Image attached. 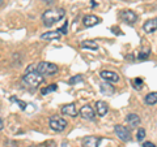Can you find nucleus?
I'll return each mask as SVG.
<instances>
[{"instance_id": "1", "label": "nucleus", "mask_w": 157, "mask_h": 147, "mask_svg": "<svg viewBox=\"0 0 157 147\" xmlns=\"http://www.w3.org/2000/svg\"><path fill=\"white\" fill-rule=\"evenodd\" d=\"M43 81H45V77L42 74H39V73L36 70V65H30L26 69L21 82H22L24 87L33 90V89H37L41 83H43Z\"/></svg>"}, {"instance_id": "2", "label": "nucleus", "mask_w": 157, "mask_h": 147, "mask_svg": "<svg viewBox=\"0 0 157 147\" xmlns=\"http://www.w3.org/2000/svg\"><path fill=\"white\" fill-rule=\"evenodd\" d=\"M66 17V11L64 8H55V9H47V11L42 14V21L43 25L50 27L54 23L59 22L60 20Z\"/></svg>"}, {"instance_id": "3", "label": "nucleus", "mask_w": 157, "mask_h": 147, "mask_svg": "<svg viewBox=\"0 0 157 147\" xmlns=\"http://www.w3.org/2000/svg\"><path fill=\"white\" fill-rule=\"evenodd\" d=\"M36 70L39 73V74H42L43 77L45 76H55L59 70V68L56 64H54V63L41 61L38 65H36Z\"/></svg>"}, {"instance_id": "4", "label": "nucleus", "mask_w": 157, "mask_h": 147, "mask_svg": "<svg viewBox=\"0 0 157 147\" xmlns=\"http://www.w3.org/2000/svg\"><path fill=\"white\" fill-rule=\"evenodd\" d=\"M48 126L56 133H60V131L66 130L67 128V121L60 116H51L50 120H48Z\"/></svg>"}, {"instance_id": "5", "label": "nucleus", "mask_w": 157, "mask_h": 147, "mask_svg": "<svg viewBox=\"0 0 157 147\" xmlns=\"http://www.w3.org/2000/svg\"><path fill=\"white\" fill-rule=\"evenodd\" d=\"M114 131L117 137L119 138L122 142H130L131 141V131L128 128H126L123 125H115L114 126Z\"/></svg>"}, {"instance_id": "6", "label": "nucleus", "mask_w": 157, "mask_h": 147, "mask_svg": "<svg viewBox=\"0 0 157 147\" xmlns=\"http://www.w3.org/2000/svg\"><path fill=\"white\" fill-rule=\"evenodd\" d=\"M121 18L127 25H134L137 21V14L134 11H131V9H124V11L121 12Z\"/></svg>"}, {"instance_id": "7", "label": "nucleus", "mask_w": 157, "mask_h": 147, "mask_svg": "<svg viewBox=\"0 0 157 147\" xmlns=\"http://www.w3.org/2000/svg\"><path fill=\"white\" fill-rule=\"evenodd\" d=\"M78 113H80V116L82 117V119H85V120H94V117L97 116L96 115V111L93 109V107H90L89 104H85V106H82L80 111H78Z\"/></svg>"}, {"instance_id": "8", "label": "nucleus", "mask_w": 157, "mask_h": 147, "mask_svg": "<svg viewBox=\"0 0 157 147\" xmlns=\"http://www.w3.org/2000/svg\"><path fill=\"white\" fill-rule=\"evenodd\" d=\"M102 138L98 135H86L82 138V146L84 147H100Z\"/></svg>"}, {"instance_id": "9", "label": "nucleus", "mask_w": 157, "mask_h": 147, "mask_svg": "<svg viewBox=\"0 0 157 147\" xmlns=\"http://www.w3.org/2000/svg\"><path fill=\"white\" fill-rule=\"evenodd\" d=\"M82 23H84V26L86 27H93L98 25V23H101V18L97 17L96 14H86V16L82 18Z\"/></svg>"}, {"instance_id": "10", "label": "nucleus", "mask_w": 157, "mask_h": 147, "mask_svg": "<svg viewBox=\"0 0 157 147\" xmlns=\"http://www.w3.org/2000/svg\"><path fill=\"white\" fill-rule=\"evenodd\" d=\"M143 30L147 34H152L157 31V17L152 18V20H147V21L143 23Z\"/></svg>"}, {"instance_id": "11", "label": "nucleus", "mask_w": 157, "mask_h": 147, "mask_svg": "<svg viewBox=\"0 0 157 147\" xmlns=\"http://www.w3.org/2000/svg\"><path fill=\"white\" fill-rule=\"evenodd\" d=\"M100 76H101V78H104L105 81L111 82V83L119 81V76H118V73L111 72V70H102V72H100Z\"/></svg>"}, {"instance_id": "12", "label": "nucleus", "mask_w": 157, "mask_h": 147, "mask_svg": "<svg viewBox=\"0 0 157 147\" xmlns=\"http://www.w3.org/2000/svg\"><path fill=\"white\" fill-rule=\"evenodd\" d=\"M107 111H109V106H107V103L104 102V100H98L96 103V115L100 116V117H104Z\"/></svg>"}, {"instance_id": "13", "label": "nucleus", "mask_w": 157, "mask_h": 147, "mask_svg": "<svg viewBox=\"0 0 157 147\" xmlns=\"http://www.w3.org/2000/svg\"><path fill=\"white\" fill-rule=\"evenodd\" d=\"M126 121L128 122L131 129H135V128H137V126L140 125L141 119L139 117V115H136V113H128L127 117H126Z\"/></svg>"}, {"instance_id": "14", "label": "nucleus", "mask_w": 157, "mask_h": 147, "mask_svg": "<svg viewBox=\"0 0 157 147\" xmlns=\"http://www.w3.org/2000/svg\"><path fill=\"white\" fill-rule=\"evenodd\" d=\"M62 113L70 116V117H76L77 116V111H76L75 103H70V104H64V106H63L62 107Z\"/></svg>"}, {"instance_id": "15", "label": "nucleus", "mask_w": 157, "mask_h": 147, "mask_svg": "<svg viewBox=\"0 0 157 147\" xmlns=\"http://www.w3.org/2000/svg\"><path fill=\"white\" fill-rule=\"evenodd\" d=\"M60 38H62V33L58 30L46 31L41 35V39H43V41H59Z\"/></svg>"}, {"instance_id": "16", "label": "nucleus", "mask_w": 157, "mask_h": 147, "mask_svg": "<svg viewBox=\"0 0 157 147\" xmlns=\"http://www.w3.org/2000/svg\"><path fill=\"white\" fill-rule=\"evenodd\" d=\"M100 90H101V92L104 95H113L115 92V87L111 85V82H104V83H101L100 85Z\"/></svg>"}, {"instance_id": "17", "label": "nucleus", "mask_w": 157, "mask_h": 147, "mask_svg": "<svg viewBox=\"0 0 157 147\" xmlns=\"http://www.w3.org/2000/svg\"><path fill=\"white\" fill-rule=\"evenodd\" d=\"M144 103L147 106H155L157 103V91H152L149 94H147L144 98Z\"/></svg>"}, {"instance_id": "18", "label": "nucleus", "mask_w": 157, "mask_h": 147, "mask_svg": "<svg viewBox=\"0 0 157 147\" xmlns=\"http://www.w3.org/2000/svg\"><path fill=\"white\" fill-rule=\"evenodd\" d=\"M81 48L96 51V50H98V45L94 41H84V42H81Z\"/></svg>"}, {"instance_id": "19", "label": "nucleus", "mask_w": 157, "mask_h": 147, "mask_svg": "<svg viewBox=\"0 0 157 147\" xmlns=\"http://www.w3.org/2000/svg\"><path fill=\"white\" fill-rule=\"evenodd\" d=\"M143 83H144V81L141 80L140 77H137V78H134V80L131 81V85H132V87H134L135 90H141L143 89Z\"/></svg>"}, {"instance_id": "20", "label": "nucleus", "mask_w": 157, "mask_h": 147, "mask_svg": "<svg viewBox=\"0 0 157 147\" xmlns=\"http://www.w3.org/2000/svg\"><path fill=\"white\" fill-rule=\"evenodd\" d=\"M56 90H58V85L56 83H52V85L47 86V87H43V89L41 90V94L47 95V94H50V92H52V91H56Z\"/></svg>"}, {"instance_id": "21", "label": "nucleus", "mask_w": 157, "mask_h": 147, "mask_svg": "<svg viewBox=\"0 0 157 147\" xmlns=\"http://www.w3.org/2000/svg\"><path fill=\"white\" fill-rule=\"evenodd\" d=\"M149 55H151V50H149V48H145V50H141L139 52L137 59H139V60H147V59L149 57Z\"/></svg>"}, {"instance_id": "22", "label": "nucleus", "mask_w": 157, "mask_h": 147, "mask_svg": "<svg viewBox=\"0 0 157 147\" xmlns=\"http://www.w3.org/2000/svg\"><path fill=\"white\" fill-rule=\"evenodd\" d=\"M82 80H84V77H82L81 74H76V76H73V77H71V78H70V81H68V83L73 86V85H76V83L82 82Z\"/></svg>"}, {"instance_id": "23", "label": "nucleus", "mask_w": 157, "mask_h": 147, "mask_svg": "<svg viewBox=\"0 0 157 147\" xmlns=\"http://www.w3.org/2000/svg\"><path fill=\"white\" fill-rule=\"evenodd\" d=\"M11 100H12V102H14V103H17V104L20 106V108H21V109H26V107H28V104H26V103H25V102L20 100V99H18V98H16V96H12V98H11Z\"/></svg>"}, {"instance_id": "24", "label": "nucleus", "mask_w": 157, "mask_h": 147, "mask_svg": "<svg viewBox=\"0 0 157 147\" xmlns=\"http://www.w3.org/2000/svg\"><path fill=\"white\" fill-rule=\"evenodd\" d=\"M38 147H56V143H55V141L48 139V141H46V142H43V143L38 145Z\"/></svg>"}, {"instance_id": "25", "label": "nucleus", "mask_w": 157, "mask_h": 147, "mask_svg": "<svg viewBox=\"0 0 157 147\" xmlns=\"http://www.w3.org/2000/svg\"><path fill=\"white\" fill-rule=\"evenodd\" d=\"M145 138V129L143 128H140V129H137V141H143Z\"/></svg>"}, {"instance_id": "26", "label": "nucleus", "mask_w": 157, "mask_h": 147, "mask_svg": "<svg viewBox=\"0 0 157 147\" xmlns=\"http://www.w3.org/2000/svg\"><path fill=\"white\" fill-rule=\"evenodd\" d=\"M58 31H60L63 35H66V34H68V21L64 23V25H63L62 27H59L58 29Z\"/></svg>"}, {"instance_id": "27", "label": "nucleus", "mask_w": 157, "mask_h": 147, "mask_svg": "<svg viewBox=\"0 0 157 147\" xmlns=\"http://www.w3.org/2000/svg\"><path fill=\"white\" fill-rule=\"evenodd\" d=\"M143 147H156L155 143H152V142H144L143 143Z\"/></svg>"}, {"instance_id": "28", "label": "nucleus", "mask_w": 157, "mask_h": 147, "mask_svg": "<svg viewBox=\"0 0 157 147\" xmlns=\"http://www.w3.org/2000/svg\"><path fill=\"white\" fill-rule=\"evenodd\" d=\"M43 3H46V4H52L54 3V0H42Z\"/></svg>"}, {"instance_id": "29", "label": "nucleus", "mask_w": 157, "mask_h": 147, "mask_svg": "<svg viewBox=\"0 0 157 147\" xmlns=\"http://www.w3.org/2000/svg\"><path fill=\"white\" fill-rule=\"evenodd\" d=\"M3 128H4V122L2 119H0V130H3Z\"/></svg>"}, {"instance_id": "30", "label": "nucleus", "mask_w": 157, "mask_h": 147, "mask_svg": "<svg viewBox=\"0 0 157 147\" xmlns=\"http://www.w3.org/2000/svg\"><path fill=\"white\" fill-rule=\"evenodd\" d=\"M96 5H97V3L94 2V0H92V7H93V8H94Z\"/></svg>"}, {"instance_id": "31", "label": "nucleus", "mask_w": 157, "mask_h": 147, "mask_svg": "<svg viewBox=\"0 0 157 147\" xmlns=\"http://www.w3.org/2000/svg\"><path fill=\"white\" fill-rule=\"evenodd\" d=\"M3 5V0H0V7H2Z\"/></svg>"}]
</instances>
